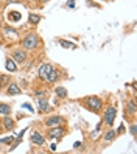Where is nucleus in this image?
Returning <instances> with one entry per match:
<instances>
[{"mask_svg": "<svg viewBox=\"0 0 137 154\" xmlns=\"http://www.w3.org/2000/svg\"><path fill=\"white\" fill-rule=\"evenodd\" d=\"M78 103L83 106L86 111H90L92 114H97V115L101 114L103 107H104V104H103V98H101V97H98V95H87V97H83Z\"/></svg>", "mask_w": 137, "mask_h": 154, "instance_id": "f257e3e1", "label": "nucleus"}, {"mask_svg": "<svg viewBox=\"0 0 137 154\" xmlns=\"http://www.w3.org/2000/svg\"><path fill=\"white\" fill-rule=\"evenodd\" d=\"M39 34L38 33H28L26 36H23V38L20 39V45L22 48H25L26 51H33L39 47Z\"/></svg>", "mask_w": 137, "mask_h": 154, "instance_id": "f03ea898", "label": "nucleus"}, {"mask_svg": "<svg viewBox=\"0 0 137 154\" xmlns=\"http://www.w3.org/2000/svg\"><path fill=\"white\" fill-rule=\"evenodd\" d=\"M66 134H67L66 125H59V126H51V128H47V132H45L44 135H45V139H48V140L59 142Z\"/></svg>", "mask_w": 137, "mask_h": 154, "instance_id": "7ed1b4c3", "label": "nucleus"}, {"mask_svg": "<svg viewBox=\"0 0 137 154\" xmlns=\"http://www.w3.org/2000/svg\"><path fill=\"white\" fill-rule=\"evenodd\" d=\"M115 117H117V109H115V106L109 104V106L103 107V123L107 126V128H112V126H114Z\"/></svg>", "mask_w": 137, "mask_h": 154, "instance_id": "20e7f679", "label": "nucleus"}, {"mask_svg": "<svg viewBox=\"0 0 137 154\" xmlns=\"http://www.w3.org/2000/svg\"><path fill=\"white\" fill-rule=\"evenodd\" d=\"M36 109H38L39 114H48V112H51V106L48 103L47 95L36 97Z\"/></svg>", "mask_w": 137, "mask_h": 154, "instance_id": "39448f33", "label": "nucleus"}, {"mask_svg": "<svg viewBox=\"0 0 137 154\" xmlns=\"http://www.w3.org/2000/svg\"><path fill=\"white\" fill-rule=\"evenodd\" d=\"M67 120L64 115H59V114H51L48 115L47 119L44 120V125L47 126V128H51V126H59V125H66Z\"/></svg>", "mask_w": 137, "mask_h": 154, "instance_id": "423d86ee", "label": "nucleus"}, {"mask_svg": "<svg viewBox=\"0 0 137 154\" xmlns=\"http://www.w3.org/2000/svg\"><path fill=\"white\" fill-rule=\"evenodd\" d=\"M10 56L14 59V62L17 66L19 64H23V62L26 61V58H28V53H26V50L25 48H14V50H11V53H10Z\"/></svg>", "mask_w": 137, "mask_h": 154, "instance_id": "0eeeda50", "label": "nucleus"}, {"mask_svg": "<svg viewBox=\"0 0 137 154\" xmlns=\"http://www.w3.org/2000/svg\"><path fill=\"white\" fill-rule=\"evenodd\" d=\"M61 76H62V72H61L56 66H53L51 70L48 72V75L45 76V81H47L48 84H56L58 81L61 79Z\"/></svg>", "mask_w": 137, "mask_h": 154, "instance_id": "6e6552de", "label": "nucleus"}, {"mask_svg": "<svg viewBox=\"0 0 137 154\" xmlns=\"http://www.w3.org/2000/svg\"><path fill=\"white\" fill-rule=\"evenodd\" d=\"M2 31H3V36L6 39H10V41H19V31H17L14 26H11V25H3V28H2Z\"/></svg>", "mask_w": 137, "mask_h": 154, "instance_id": "1a4fd4ad", "label": "nucleus"}, {"mask_svg": "<svg viewBox=\"0 0 137 154\" xmlns=\"http://www.w3.org/2000/svg\"><path fill=\"white\" fill-rule=\"evenodd\" d=\"M45 135L41 132V131H33L31 135H30V142L31 145H34V146H44L45 145Z\"/></svg>", "mask_w": 137, "mask_h": 154, "instance_id": "9d476101", "label": "nucleus"}, {"mask_svg": "<svg viewBox=\"0 0 137 154\" xmlns=\"http://www.w3.org/2000/svg\"><path fill=\"white\" fill-rule=\"evenodd\" d=\"M5 94H6L8 97L20 95V94H22V89H20V86L17 84V83H13V81H10V84L5 87Z\"/></svg>", "mask_w": 137, "mask_h": 154, "instance_id": "9b49d317", "label": "nucleus"}, {"mask_svg": "<svg viewBox=\"0 0 137 154\" xmlns=\"http://www.w3.org/2000/svg\"><path fill=\"white\" fill-rule=\"evenodd\" d=\"M135 112H137V107H135V100H134V98L126 100V103H125V117H128V115L135 117Z\"/></svg>", "mask_w": 137, "mask_h": 154, "instance_id": "f8f14e48", "label": "nucleus"}, {"mask_svg": "<svg viewBox=\"0 0 137 154\" xmlns=\"http://www.w3.org/2000/svg\"><path fill=\"white\" fill-rule=\"evenodd\" d=\"M51 67H53V64H50V62H44V64H41L39 69H38V76L45 81V76L48 75V72L51 70Z\"/></svg>", "mask_w": 137, "mask_h": 154, "instance_id": "ddd939ff", "label": "nucleus"}, {"mask_svg": "<svg viewBox=\"0 0 137 154\" xmlns=\"http://www.w3.org/2000/svg\"><path fill=\"white\" fill-rule=\"evenodd\" d=\"M5 69L8 72H11V73H14V72H17V64L14 62V59L11 56H6V61H5Z\"/></svg>", "mask_w": 137, "mask_h": 154, "instance_id": "4468645a", "label": "nucleus"}, {"mask_svg": "<svg viewBox=\"0 0 137 154\" xmlns=\"http://www.w3.org/2000/svg\"><path fill=\"white\" fill-rule=\"evenodd\" d=\"M14 126H16V123H14V120L11 119L10 115L3 117V129H5V131H11V129H14Z\"/></svg>", "mask_w": 137, "mask_h": 154, "instance_id": "2eb2a0df", "label": "nucleus"}, {"mask_svg": "<svg viewBox=\"0 0 137 154\" xmlns=\"http://www.w3.org/2000/svg\"><path fill=\"white\" fill-rule=\"evenodd\" d=\"M11 112H13L11 104H8V103H0V115H2V117H6V115H11Z\"/></svg>", "mask_w": 137, "mask_h": 154, "instance_id": "dca6fc26", "label": "nucleus"}, {"mask_svg": "<svg viewBox=\"0 0 137 154\" xmlns=\"http://www.w3.org/2000/svg\"><path fill=\"white\" fill-rule=\"evenodd\" d=\"M10 81H11V76H10V75L0 73V92H2V90H5V87L10 84Z\"/></svg>", "mask_w": 137, "mask_h": 154, "instance_id": "f3484780", "label": "nucleus"}, {"mask_svg": "<svg viewBox=\"0 0 137 154\" xmlns=\"http://www.w3.org/2000/svg\"><path fill=\"white\" fill-rule=\"evenodd\" d=\"M41 20H42L41 14H34V13H30V14H28V23H30V25L34 26V25H38Z\"/></svg>", "mask_w": 137, "mask_h": 154, "instance_id": "a211bd4d", "label": "nucleus"}, {"mask_svg": "<svg viewBox=\"0 0 137 154\" xmlns=\"http://www.w3.org/2000/svg\"><path fill=\"white\" fill-rule=\"evenodd\" d=\"M54 95L58 98H67V89L64 86H56L54 87Z\"/></svg>", "mask_w": 137, "mask_h": 154, "instance_id": "6ab92c4d", "label": "nucleus"}, {"mask_svg": "<svg viewBox=\"0 0 137 154\" xmlns=\"http://www.w3.org/2000/svg\"><path fill=\"white\" fill-rule=\"evenodd\" d=\"M115 137H117V132H115V129L109 128V129H107V132L104 134V137H103V139H104V142H107V143H109V142H112Z\"/></svg>", "mask_w": 137, "mask_h": 154, "instance_id": "aec40b11", "label": "nucleus"}, {"mask_svg": "<svg viewBox=\"0 0 137 154\" xmlns=\"http://www.w3.org/2000/svg\"><path fill=\"white\" fill-rule=\"evenodd\" d=\"M58 44L61 45L62 48H69V50H75V48H76V45H75L73 42H69V41H66V39H59Z\"/></svg>", "mask_w": 137, "mask_h": 154, "instance_id": "412c9836", "label": "nucleus"}, {"mask_svg": "<svg viewBox=\"0 0 137 154\" xmlns=\"http://www.w3.org/2000/svg\"><path fill=\"white\" fill-rule=\"evenodd\" d=\"M8 19H10V20H14V22H19V20L22 19V16H20L19 11H11L10 14H8Z\"/></svg>", "mask_w": 137, "mask_h": 154, "instance_id": "4be33fe9", "label": "nucleus"}, {"mask_svg": "<svg viewBox=\"0 0 137 154\" xmlns=\"http://www.w3.org/2000/svg\"><path fill=\"white\" fill-rule=\"evenodd\" d=\"M14 137H16V135H8V137H2V139H0V143L10 145V143H13V142H14Z\"/></svg>", "mask_w": 137, "mask_h": 154, "instance_id": "5701e85b", "label": "nucleus"}, {"mask_svg": "<svg viewBox=\"0 0 137 154\" xmlns=\"http://www.w3.org/2000/svg\"><path fill=\"white\" fill-rule=\"evenodd\" d=\"M129 132H131L132 137H135V135H137V123H135V122H131V125H129Z\"/></svg>", "mask_w": 137, "mask_h": 154, "instance_id": "b1692460", "label": "nucleus"}, {"mask_svg": "<svg viewBox=\"0 0 137 154\" xmlns=\"http://www.w3.org/2000/svg\"><path fill=\"white\" fill-rule=\"evenodd\" d=\"M42 95H47V92H44V90H41V89H36L34 90V98L36 97H42Z\"/></svg>", "mask_w": 137, "mask_h": 154, "instance_id": "393cba45", "label": "nucleus"}, {"mask_svg": "<svg viewBox=\"0 0 137 154\" xmlns=\"http://www.w3.org/2000/svg\"><path fill=\"white\" fill-rule=\"evenodd\" d=\"M22 107H23V109H26V111H30V112H34V111H33V107H31V104H28V103H23Z\"/></svg>", "mask_w": 137, "mask_h": 154, "instance_id": "a878e982", "label": "nucleus"}, {"mask_svg": "<svg viewBox=\"0 0 137 154\" xmlns=\"http://www.w3.org/2000/svg\"><path fill=\"white\" fill-rule=\"evenodd\" d=\"M115 132H117V135H118V134H123V132H125V125H120V126H118V129H117Z\"/></svg>", "mask_w": 137, "mask_h": 154, "instance_id": "bb28decb", "label": "nucleus"}, {"mask_svg": "<svg viewBox=\"0 0 137 154\" xmlns=\"http://www.w3.org/2000/svg\"><path fill=\"white\" fill-rule=\"evenodd\" d=\"M50 149L51 151H56V143H50Z\"/></svg>", "mask_w": 137, "mask_h": 154, "instance_id": "cd10ccee", "label": "nucleus"}, {"mask_svg": "<svg viewBox=\"0 0 137 154\" xmlns=\"http://www.w3.org/2000/svg\"><path fill=\"white\" fill-rule=\"evenodd\" d=\"M81 146V142H75L73 143V148H79Z\"/></svg>", "mask_w": 137, "mask_h": 154, "instance_id": "c85d7f7f", "label": "nucleus"}, {"mask_svg": "<svg viewBox=\"0 0 137 154\" xmlns=\"http://www.w3.org/2000/svg\"><path fill=\"white\" fill-rule=\"evenodd\" d=\"M69 8H73V0H69V3H67Z\"/></svg>", "mask_w": 137, "mask_h": 154, "instance_id": "c756f323", "label": "nucleus"}, {"mask_svg": "<svg viewBox=\"0 0 137 154\" xmlns=\"http://www.w3.org/2000/svg\"><path fill=\"white\" fill-rule=\"evenodd\" d=\"M2 28H3V22L0 20V31H2Z\"/></svg>", "mask_w": 137, "mask_h": 154, "instance_id": "7c9ffc66", "label": "nucleus"}, {"mask_svg": "<svg viewBox=\"0 0 137 154\" xmlns=\"http://www.w3.org/2000/svg\"><path fill=\"white\" fill-rule=\"evenodd\" d=\"M25 2H31V0H25Z\"/></svg>", "mask_w": 137, "mask_h": 154, "instance_id": "2f4dec72", "label": "nucleus"}, {"mask_svg": "<svg viewBox=\"0 0 137 154\" xmlns=\"http://www.w3.org/2000/svg\"><path fill=\"white\" fill-rule=\"evenodd\" d=\"M101 2H107V0H101Z\"/></svg>", "mask_w": 137, "mask_h": 154, "instance_id": "473e14b6", "label": "nucleus"}]
</instances>
